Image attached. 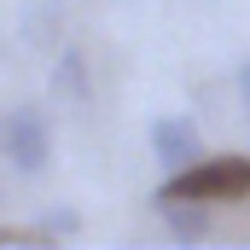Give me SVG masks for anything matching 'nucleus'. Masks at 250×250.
<instances>
[{"instance_id":"423d86ee","label":"nucleus","mask_w":250,"mask_h":250,"mask_svg":"<svg viewBox=\"0 0 250 250\" xmlns=\"http://www.w3.org/2000/svg\"><path fill=\"white\" fill-rule=\"evenodd\" d=\"M76 227H82V215H76V209H53V215H41V227H35V233H41V239H70Z\"/></svg>"},{"instance_id":"20e7f679","label":"nucleus","mask_w":250,"mask_h":250,"mask_svg":"<svg viewBox=\"0 0 250 250\" xmlns=\"http://www.w3.org/2000/svg\"><path fill=\"white\" fill-rule=\"evenodd\" d=\"M157 204H163V221H169V233L181 245L209 239V204H198V198H157Z\"/></svg>"},{"instance_id":"7ed1b4c3","label":"nucleus","mask_w":250,"mask_h":250,"mask_svg":"<svg viewBox=\"0 0 250 250\" xmlns=\"http://www.w3.org/2000/svg\"><path fill=\"white\" fill-rule=\"evenodd\" d=\"M151 151H157L163 169H181L192 157H204V140H198V128L187 117H157L151 123Z\"/></svg>"},{"instance_id":"f03ea898","label":"nucleus","mask_w":250,"mask_h":250,"mask_svg":"<svg viewBox=\"0 0 250 250\" xmlns=\"http://www.w3.org/2000/svg\"><path fill=\"white\" fill-rule=\"evenodd\" d=\"M0 157H6L23 181L47 175V163H53V128H47V117H41L35 105H18V111L0 117Z\"/></svg>"},{"instance_id":"f257e3e1","label":"nucleus","mask_w":250,"mask_h":250,"mask_svg":"<svg viewBox=\"0 0 250 250\" xmlns=\"http://www.w3.org/2000/svg\"><path fill=\"white\" fill-rule=\"evenodd\" d=\"M157 198H198V204H239L250 198V157L227 151V157H192L181 169H169V181Z\"/></svg>"},{"instance_id":"0eeeda50","label":"nucleus","mask_w":250,"mask_h":250,"mask_svg":"<svg viewBox=\"0 0 250 250\" xmlns=\"http://www.w3.org/2000/svg\"><path fill=\"white\" fill-rule=\"evenodd\" d=\"M239 99H245V111H250V64H239Z\"/></svg>"},{"instance_id":"6e6552de","label":"nucleus","mask_w":250,"mask_h":250,"mask_svg":"<svg viewBox=\"0 0 250 250\" xmlns=\"http://www.w3.org/2000/svg\"><path fill=\"white\" fill-rule=\"evenodd\" d=\"M0 204H6V198H0Z\"/></svg>"},{"instance_id":"39448f33","label":"nucleus","mask_w":250,"mask_h":250,"mask_svg":"<svg viewBox=\"0 0 250 250\" xmlns=\"http://www.w3.org/2000/svg\"><path fill=\"white\" fill-rule=\"evenodd\" d=\"M53 93H59L64 105H87V99H93V82H87L82 47H64L59 59H53Z\"/></svg>"}]
</instances>
